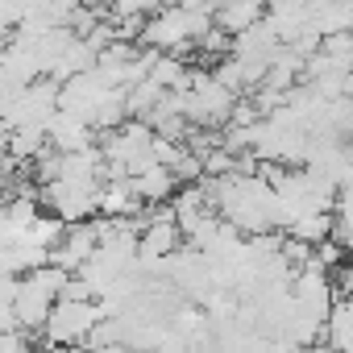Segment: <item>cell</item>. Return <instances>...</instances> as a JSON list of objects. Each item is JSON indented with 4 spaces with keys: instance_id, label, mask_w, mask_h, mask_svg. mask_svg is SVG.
Wrapping results in <instances>:
<instances>
[{
    "instance_id": "obj_6",
    "label": "cell",
    "mask_w": 353,
    "mask_h": 353,
    "mask_svg": "<svg viewBox=\"0 0 353 353\" xmlns=\"http://www.w3.org/2000/svg\"><path fill=\"white\" fill-rule=\"evenodd\" d=\"M324 345L332 349H353V295H332V312L324 324Z\"/></svg>"
},
{
    "instance_id": "obj_2",
    "label": "cell",
    "mask_w": 353,
    "mask_h": 353,
    "mask_svg": "<svg viewBox=\"0 0 353 353\" xmlns=\"http://www.w3.org/2000/svg\"><path fill=\"white\" fill-rule=\"evenodd\" d=\"M108 316L100 299H79V295H59L54 307H50V320H46V345H79L88 341V332L96 328V320Z\"/></svg>"
},
{
    "instance_id": "obj_3",
    "label": "cell",
    "mask_w": 353,
    "mask_h": 353,
    "mask_svg": "<svg viewBox=\"0 0 353 353\" xmlns=\"http://www.w3.org/2000/svg\"><path fill=\"white\" fill-rule=\"evenodd\" d=\"M96 245H100V229H96V221H71L67 229H63V237L50 245V262H59L63 270H79L92 254H96Z\"/></svg>"
},
{
    "instance_id": "obj_4",
    "label": "cell",
    "mask_w": 353,
    "mask_h": 353,
    "mask_svg": "<svg viewBox=\"0 0 353 353\" xmlns=\"http://www.w3.org/2000/svg\"><path fill=\"white\" fill-rule=\"evenodd\" d=\"M96 125L92 121H83V117H75V112H67V108H54V117L46 121V137H50V145L54 150H88L92 141H96V133H92Z\"/></svg>"
},
{
    "instance_id": "obj_1",
    "label": "cell",
    "mask_w": 353,
    "mask_h": 353,
    "mask_svg": "<svg viewBox=\"0 0 353 353\" xmlns=\"http://www.w3.org/2000/svg\"><path fill=\"white\" fill-rule=\"evenodd\" d=\"M212 9H192V5H162L158 13H150L145 30H141V42L154 46V50H170L179 54L188 46H196L208 30H212Z\"/></svg>"
},
{
    "instance_id": "obj_7",
    "label": "cell",
    "mask_w": 353,
    "mask_h": 353,
    "mask_svg": "<svg viewBox=\"0 0 353 353\" xmlns=\"http://www.w3.org/2000/svg\"><path fill=\"white\" fill-rule=\"evenodd\" d=\"M117 17H150L162 9V0H108Z\"/></svg>"
},
{
    "instance_id": "obj_5",
    "label": "cell",
    "mask_w": 353,
    "mask_h": 353,
    "mask_svg": "<svg viewBox=\"0 0 353 353\" xmlns=\"http://www.w3.org/2000/svg\"><path fill=\"white\" fill-rule=\"evenodd\" d=\"M129 183H133V192H137V200H141V204H166V200L174 196V188H179L174 170H170V166H162V162H154V166H145V170L129 174Z\"/></svg>"
}]
</instances>
